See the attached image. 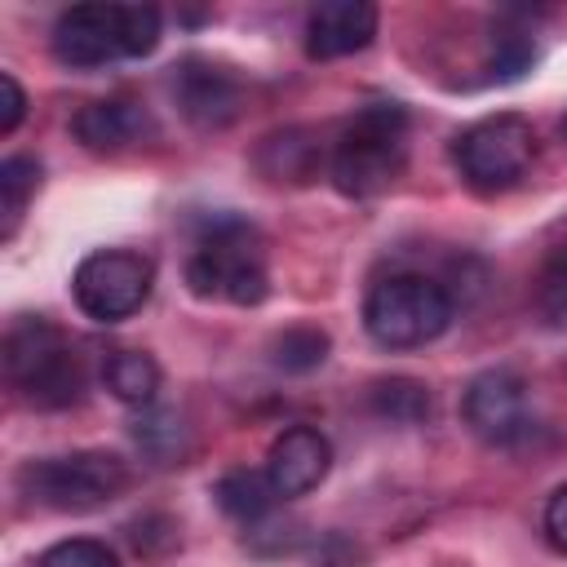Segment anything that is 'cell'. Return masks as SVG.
Wrapping results in <instances>:
<instances>
[{
    "label": "cell",
    "instance_id": "obj_1",
    "mask_svg": "<svg viewBox=\"0 0 567 567\" xmlns=\"http://www.w3.org/2000/svg\"><path fill=\"white\" fill-rule=\"evenodd\" d=\"M164 18L155 4H71L53 22V58L93 71L120 58H146L159 44Z\"/></svg>",
    "mask_w": 567,
    "mask_h": 567
},
{
    "label": "cell",
    "instance_id": "obj_2",
    "mask_svg": "<svg viewBox=\"0 0 567 567\" xmlns=\"http://www.w3.org/2000/svg\"><path fill=\"white\" fill-rule=\"evenodd\" d=\"M408 164V111L403 102L363 106L337 137L328 177L350 199H372L403 177Z\"/></svg>",
    "mask_w": 567,
    "mask_h": 567
},
{
    "label": "cell",
    "instance_id": "obj_3",
    "mask_svg": "<svg viewBox=\"0 0 567 567\" xmlns=\"http://www.w3.org/2000/svg\"><path fill=\"white\" fill-rule=\"evenodd\" d=\"M4 381L31 403V408H71L84 394V363L62 337L58 323L44 315H22L9 323L4 346H0Z\"/></svg>",
    "mask_w": 567,
    "mask_h": 567
},
{
    "label": "cell",
    "instance_id": "obj_4",
    "mask_svg": "<svg viewBox=\"0 0 567 567\" xmlns=\"http://www.w3.org/2000/svg\"><path fill=\"white\" fill-rule=\"evenodd\" d=\"M452 315H456L452 292L439 279L416 275V270L385 275L381 284H372L363 301V328L385 350H416V346L439 341Z\"/></svg>",
    "mask_w": 567,
    "mask_h": 567
},
{
    "label": "cell",
    "instance_id": "obj_5",
    "mask_svg": "<svg viewBox=\"0 0 567 567\" xmlns=\"http://www.w3.org/2000/svg\"><path fill=\"white\" fill-rule=\"evenodd\" d=\"M186 284L195 297H208V301L261 306L270 292V275H266V252L257 230L235 217L213 221L186 261Z\"/></svg>",
    "mask_w": 567,
    "mask_h": 567
},
{
    "label": "cell",
    "instance_id": "obj_6",
    "mask_svg": "<svg viewBox=\"0 0 567 567\" xmlns=\"http://www.w3.org/2000/svg\"><path fill=\"white\" fill-rule=\"evenodd\" d=\"M128 487V465L115 452H66V456H40L18 470V492L58 514H89L111 505Z\"/></svg>",
    "mask_w": 567,
    "mask_h": 567
},
{
    "label": "cell",
    "instance_id": "obj_7",
    "mask_svg": "<svg viewBox=\"0 0 567 567\" xmlns=\"http://www.w3.org/2000/svg\"><path fill=\"white\" fill-rule=\"evenodd\" d=\"M532 159H536V128H532V120H523L514 111L487 115V120L470 124L465 133H456V142H452V164H456L461 182L478 195L518 186L527 177Z\"/></svg>",
    "mask_w": 567,
    "mask_h": 567
},
{
    "label": "cell",
    "instance_id": "obj_8",
    "mask_svg": "<svg viewBox=\"0 0 567 567\" xmlns=\"http://www.w3.org/2000/svg\"><path fill=\"white\" fill-rule=\"evenodd\" d=\"M155 261L133 248H97L71 275V297L93 323H120L151 301Z\"/></svg>",
    "mask_w": 567,
    "mask_h": 567
},
{
    "label": "cell",
    "instance_id": "obj_9",
    "mask_svg": "<svg viewBox=\"0 0 567 567\" xmlns=\"http://www.w3.org/2000/svg\"><path fill=\"white\" fill-rule=\"evenodd\" d=\"M461 416L474 439L492 447H509L532 430V408H527V381L509 368H487L478 372L465 394H461Z\"/></svg>",
    "mask_w": 567,
    "mask_h": 567
},
{
    "label": "cell",
    "instance_id": "obj_10",
    "mask_svg": "<svg viewBox=\"0 0 567 567\" xmlns=\"http://www.w3.org/2000/svg\"><path fill=\"white\" fill-rule=\"evenodd\" d=\"M173 102L195 128H226L244 106V84L208 58H186L173 66Z\"/></svg>",
    "mask_w": 567,
    "mask_h": 567
},
{
    "label": "cell",
    "instance_id": "obj_11",
    "mask_svg": "<svg viewBox=\"0 0 567 567\" xmlns=\"http://www.w3.org/2000/svg\"><path fill=\"white\" fill-rule=\"evenodd\" d=\"M332 470V443L315 425H288L266 452V478L279 501L315 492Z\"/></svg>",
    "mask_w": 567,
    "mask_h": 567
},
{
    "label": "cell",
    "instance_id": "obj_12",
    "mask_svg": "<svg viewBox=\"0 0 567 567\" xmlns=\"http://www.w3.org/2000/svg\"><path fill=\"white\" fill-rule=\"evenodd\" d=\"M377 4L368 0H323L306 13V53L315 62L350 58L377 40Z\"/></svg>",
    "mask_w": 567,
    "mask_h": 567
},
{
    "label": "cell",
    "instance_id": "obj_13",
    "mask_svg": "<svg viewBox=\"0 0 567 567\" xmlns=\"http://www.w3.org/2000/svg\"><path fill=\"white\" fill-rule=\"evenodd\" d=\"M71 133L89 151H124L128 142H137L146 133V111L137 102H124V97L84 102L71 115Z\"/></svg>",
    "mask_w": 567,
    "mask_h": 567
},
{
    "label": "cell",
    "instance_id": "obj_14",
    "mask_svg": "<svg viewBox=\"0 0 567 567\" xmlns=\"http://www.w3.org/2000/svg\"><path fill=\"white\" fill-rule=\"evenodd\" d=\"M257 168H261L270 182H310L315 168H319V142H315L306 128L270 133V137L257 146Z\"/></svg>",
    "mask_w": 567,
    "mask_h": 567
},
{
    "label": "cell",
    "instance_id": "obj_15",
    "mask_svg": "<svg viewBox=\"0 0 567 567\" xmlns=\"http://www.w3.org/2000/svg\"><path fill=\"white\" fill-rule=\"evenodd\" d=\"M106 390L128 408H151L159 394V363L146 350H115L102 363Z\"/></svg>",
    "mask_w": 567,
    "mask_h": 567
},
{
    "label": "cell",
    "instance_id": "obj_16",
    "mask_svg": "<svg viewBox=\"0 0 567 567\" xmlns=\"http://www.w3.org/2000/svg\"><path fill=\"white\" fill-rule=\"evenodd\" d=\"M213 496H217L221 514H230V518L244 523V527L261 523V518L275 509V501H279V492L270 487L266 470H230V474L217 478Z\"/></svg>",
    "mask_w": 567,
    "mask_h": 567
},
{
    "label": "cell",
    "instance_id": "obj_17",
    "mask_svg": "<svg viewBox=\"0 0 567 567\" xmlns=\"http://www.w3.org/2000/svg\"><path fill=\"white\" fill-rule=\"evenodd\" d=\"M368 403L381 421H394V425H421L434 412V394L416 377H381L368 390Z\"/></svg>",
    "mask_w": 567,
    "mask_h": 567
},
{
    "label": "cell",
    "instance_id": "obj_18",
    "mask_svg": "<svg viewBox=\"0 0 567 567\" xmlns=\"http://www.w3.org/2000/svg\"><path fill=\"white\" fill-rule=\"evenodd\" d=\"M133 439L155 465H182L190 456V425L173 408H151L146 416H137Z\"/></svg>",
    "mask_w": 567,
    "mask_h": 567
},
{
    "label": "cell",
    "instance_id": "obj_19",
    "mask_svg": "<svg viewBox=\"0 0 567 567\" xmlns=\"http://www.w3.org/2000/svg\"><path fill=\"white\" fill-rule=\"evenodd\" d=\"M35 186H40V159H35V155H9V159L0 164V213H4L0 239H4V244L18 235V221H22V213H27L31 195H35Z\"/></svg>",
    "mask_w": 567,
    "mask_h": 567
},
{
    "label": "cell",
    "instance_id": "obj_20",
    "mask_svg": "<svg viewBox=\"0 0 567 567\" xmlns=\"http://www.w3.org/2000/svg\"><path fill=\"white\" fill-rule=\"evenodd\" d=\"M328 332L323 328H310V323H292L284 332H275L270 341V363L284 368V372H315L323 359H328Z\"/></svg>",
    "mask_w": 567,
    "mask_h": 567
},
{
    "label": "cell",
    "instance_id": "obj_21",
    "mask_svg": "<svg viewBox=\"0 0 567 567\" xmlns=\"http://www.w3.org/2000/svg\"><path fill=\"white\" fill-rule=\"evenodd\" d=\"M536 310L549 328H567V248L554 252L536 275Z\"/></svg>",
    "mask_w": 567,
    "mask_h": 567
},
{
    "label": "cell",
    "instance_id": "obj_22",
    "mask_svg": "<svg viewBox=\"0 0 567 567\" xmlns=\"http://www.w3.org/2000/svg\"><path fill=\"white\" fill-rule=\"evenodd\" d=\"M40 567H120L115 549L93 540V536H71V540H58L40 554Z\"/></svg>",
    "mask_w": 567,
    "mask_h": 567
},
{
    "label": "cell",
    "instance_id": "obj_23",
    "mask_svg": "<svg viewBox=\"0 0 567 567\" xmlns=\"http://www.w3.org/2000/svg\"><path fill=\"white\" fill-rule=\"evenodd\" d=\"M532 58H536V49H532V40L523 31H501L496 49H492V71L501 80H514V75H523L532 66Z\"/></svg>",
    "mask_w": 567,
    "mask_h": 567
},
{
    "label": "cell",
    "instance_id": "obj_24",
    "mask_svg": "<svg viewBox=\"0 0 567 567\" xmlns=\"http://www.w3.org/2000/svg\"><path fill=\"white\" fill-rule=\"evenodd\" d=\"M22 115H27V93H22V84H18L9 71H0V133H13V128L22 124Z\"/></svg>",
    "mask_w": 567,
    "mask_h": 567
},
{
    "label": "cell",
    "instance_id": "obj_25",
    "mask_svg": "<svg viewBox=\"0 0 567 567\" xmlns=\"http://www.w3.org/2000/svg\"><path fill=\"white\" fill-rule=\"evenodd\" d=\"M545 536L558 554H567V483H558L554 496L545 501Z\"/></svg>",
    "mask_w": 567,
    "mask_h": 567
},
{
    "label": "cell",
    "instance_id": "obj_26",
    "mask_svg": "<svg viewBox=\"0 0 567 567\" xmlns=\"http://www.w3.org/2000/svg\"><path fill=\"white\" fill-rule=\"evenodd\" d=\"M563 133H567V120H563Z\"/></svg>",
    "mask_w": 567,
    "mask_h": 567
}]
</instances>
